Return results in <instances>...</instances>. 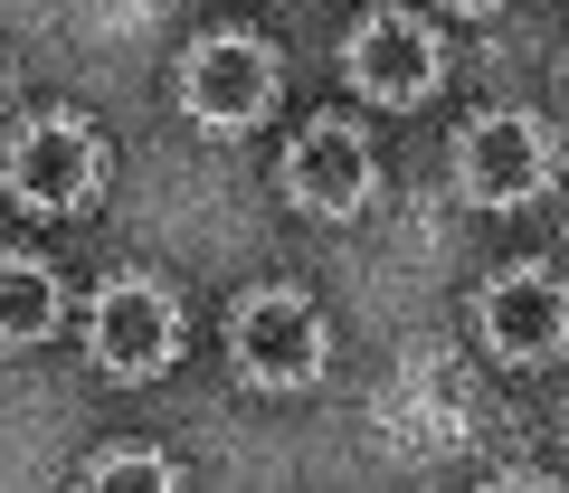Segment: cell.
Returning a JSON list of instances; mask_svg holds the SVG:
<instances>
[{
    "instance_id": "2",
    "label": "cell",
    "mask_w": 569,
    "mask_h": 493,
    "mask_svg": "<svg viewBox=\"0 0 569 493\" xmlns=\"http://www.w3.org/2000/svg\"><path fill=\"white\" fill-rule=\"evenodd\" d=\"M323 351H332V332H323V313L305 294L266 285V294H238L228 304V361L257 390H305V380H323Z\"/></svg>"
},
{
    "instance_id": "6",
    "label": "cell",
    "mask_w": 569,
    "mask_h": 493,
    "mask_svg": "<svg viewBox=\"0 0 569 493\" xmlns=\"http://www.w3.org/2000/svg\"><path fill=\"white\" fill-rule=\"evenodd\" d=\"M475 332H485V351L512 361V370L560 361L569 351V285L550 266H503L485 294H475Z\"/></svg>"
},
{
    "instance_id": "11",
    "label": "cell",
    "mask_w": 569,
    "mask_h": 493,
    "mask_svg": "<svg viewBox=\"0 0 569 493\" xmlns=\"http://www.w3.org/2000/svg\"><path fill=\"white\" fill-rule=\"evenodd\" d=\"M447 10H493V0H447Z\"/></svg>"
},
{
    "instance_id": "4",
    "label": "cell",
    "mask_w": 569,
    "mask_h": 493,
    "mask_svg": "<svg viewBox=\"0 0 569 493\" xmlns=\"http://www.w3.org/2000/svg\"><path fill=\"white\" fill-rule=\"evenodd\" d=\"M266 104H276V48H266V39L219 29V39H200L181 58V114L190 123H209V133H247V123H266Z\"/></svg>"
},
{
    "instance_id": "9",
    "label": "cell",
    "mask_w": 569,
    "mask_h": 493,
    "mask_svg": "<svg viewBox=\"0 0 569 493\" xmlns=\"http://www.w3.org/2000/svg\"><path fill=\"white\" fill-rule=\"evenodd\" d=\"M58 332V275L39 256H0V351H29Z\"/></svg>"
},
{
    "instance_id": "1",
    "label": "cell",
    "mask_w": 569,
    "mask_h": 493,
    "mask_svg": "<svg viewBox=\"0 0 569 493\" xmlns=\"http://www.w3.org/2000/svg\"><path fill=\"white\" fill-rule=\"evenodd\" d=\"M0 190H10L20 209L67 219V209H86L104 190V143L77 114H39V123H20V133L0 143Z\"/></svg>"
},
{
    "instance_id": "10",
    "label": "cell",
    "mask_w": 569,
    "mask_h": 493,
    "mask_svg": "<svg viewBox=\"0 0 569 493\" xmlns=\"http://www.w3.org/2000/svg\"><path fill=\"white\" fill-rule=\"evenodd\" d=\"M86 484H181V465H171V455L123 446V455H96V465H86Z\"/></svg>"
},
{
    "instance_id": "7",
    "label": "cell",
    "mask_w": 569,
    "mask_h": 493,
    "mask_svg": "<svg viewBox=\"0 0 569 493\" xmlns=\"http://www.w3.org/2000/svg\"><path fill=\"white\" fill-rule=\"evenodd\" d=\"M342 67H351V85H361L370 104H427L447 85V48H437V29H427L418 10H370V20L351 29Z\"/></svg>"
},
{
    "instance_id": "3",
    "label": "cell",
    "mask_w": 569,
    "mask_h": 493,
    "mask_svg": "<svg viewBox=\"0 0 569 493\" xmlns=\"http://www.w3.org/2000/svg\"><path fill=\"white\" fill-rule=\"evenodd\" d=\"M86 351H96L104 380H162L181 361V304L152 275H114L86 313Z\"/></svg>"
},
{
    "instance_id": "8",
    "label": "cell",
    "mask_w": 569,
    "mask_h": 493,
    "mask_svg": "<svg viewBox=\"0 0 569 493\" xmlns=\"http://www.w3.org/2000/svg\"><path fill=\"white\" fill-rule=\"evenodd\" d=\"M370 143L351 133V123H313V133H295V152H284V200L305 209V219H351V209H370Z\"/></svg>"
},
{
    "instance_id": "5",
    "label": "cell",
    "mask_w": 569,
    "mask_h": 493,
    "mask_svg": "<svg viewBox=\"0 0 569 493\" xmlns=\"http://www.w3.org/2000/svg\"><path fill=\"white\" fill-rule=\"evenodd\" d=\"M550 171H560V152H550V133L531 114H475L466 143H456V190H466L475 209H522L550 190Z\"/></svg>"
}]
</instances>
